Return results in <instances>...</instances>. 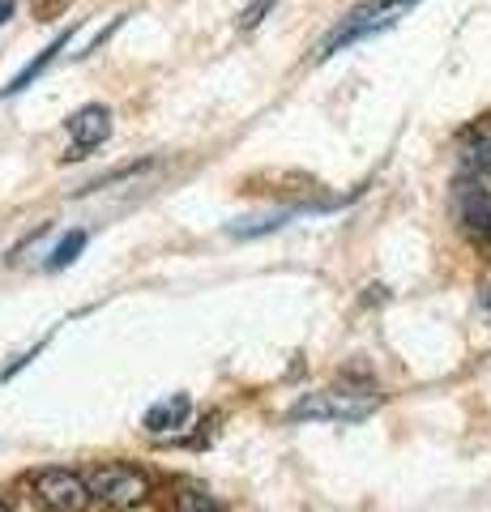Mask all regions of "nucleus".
Returning a JSON list of instances; mask_svg holds the SVG:
<instances>
[{"mask_svg":"<svg viewBox=\"0 0 491 512\" xmlns=\"http://www.w3.org/2000/svg\"><path fill=\"white\" fill-rule=\"evenodd\" d=\"M171 508L176 512H227L210 491L197 487V483H176L171 487Z\"/></svg>","mask_w":491,"mask_h":512,"instance_id":"nucleus-9","label":"nucleus"},{"mask_svg":"<svg viewBox=\"0 0 491 512\" xmlns=\"http://www.w3.org/2000/svg\"><path fill=\"white\" fill-rule=\"evenodd\" d=\"M188 419H193V397L188 393H171L167 402H158L146 410V431L150 436H167V431L184 427Z\"/></svg>","mask_w":491,"mask_h":512,"instance_id":"nucleus-7","label":"nucleus"},{"mask_svg":"<svg viewBox=\"0 0 491 512\" xmlns=\"http://www.w3.org/2000/svg\"><path fill=\"white\" fill-rule=\"evenodd\" d=\"M380 393L372 389H321V393H308L291 406V419L308 423V419H334V423H355L363 419L368 410H376Z\"/></svg>","mask_w":491,"mask_h":512,"instance_id":"nucleus-3","label":"nucleus"},{"mask_svg":"<svg viewBox=\"0 0 491 512\" xmlns=\"http://www.w3.org/2000/svg\"><path fill=\"white\" fill-rule=\"evenodd\" d=\"M274 5H278V0H252V5L240 13V30H257L269 13H274Z\"/></svg>","mask_w":491,"mask_h":512,"instance_id":"nucleus-11","label":"nucleus"},{"mask_svg":"<svg viewBox=\"0 0 491 512\" xmlns=\"http://www.w3.org/2000/svg\"><path fill=\"white\" fill-rule=\"evenodd\" d=\"M82 248H86V231H69V235L52 248V256H47V269H52V274H56V269H69L77 256H82Z\"/></svg>","mask_w":491,"mask_h":512,"instance_id":"nucleus-10","label":"nucleus"},{"mask_svg":"<svg viewBox=\"0 0 491 512\" xmlns=\"http://www.w3.org/2000/svg\"><path fill=\"white\" fill-rule=\"evenodd\" d=\"M410 5H419V0H363V5L346 18L334 35H325L321 47H316V60H325V56H334L342 52V47H351V43H363V39H372V35H385L389 26H398L402 22V13Z\"/></svg>","mask_w":491,"mask_h":512,"instance_id":"nucleus-2","label":"nucleus"},{"mask_svg":"<svg viewBox=\"0 0 491 512\" xmlns=\"http://www.w3.org/2000/svg\"><path fill=\"white\" fill-rule=\"evenodd\" d=\"M86 483L94 491V500L116 508V512H150V504H154L150 474L129 466V461H99V466H90Z\"/></svg>","mask_w":491,"mask_h":512,"instance_id":"nucleus-1","label":"nucleus"},{"mask_svg":"<svg viewBox=\"0 0 491 512\" xmlns=\"http://www.w3.org/2000/svg\"><path fill=\"white\" fill-rule=\"evenodd\" d=\"M9 13H13V0H0V26L9 22Z\"/></svg>","mask_w":491,"mask_h":512,"instance_id":"nucleus-12","label":"nucleus"},{"mask_svg":"<svg viewBox=\"0 0 491 512\" xmlns=\"http://www.w3.org/2000/svg\"><path fill=\"white\" fill-rule=\"evenodd\" d=\"M69 39H73V26H69V30H60V39H52V43H47V47H43V52H39L35 60H30V64H26V69H22L18 77H13V82H9L5 90H0V99H13V94H22L26 86H35V82H39V77H43L47 69H52V60H56V56H60V52H65V47H69Z\"/></svg>","mask_w":491,"mask_h":512,"instance_id":"nucleus-8","label":"nucleus"},{"mask_svg":"<svg viewBox=\"0 0 491 512\" xmlns=\"http://www.w3.org/2000/svg\"><path fill=\"white\" fill-rule=\"evenodd\" d=\"M453 210H457V222H462L474 239L487 235V227H491V192L487 188L462 184L457 188V197H453Z\"/></svg>","mask_w":491,"mask_h":512,"instance_id":"nucleus-6","label":"nucleus"},{"mask_svg":"<svg viewBox=\"0 0 491 512\" xmlns=\"http://www.w3.org/2000/svg\"><path fill=\"white\" fill-rule=\"evenodd\" d=\"M0 512H13V508H9V504H5V500H0Z\"/></svg>","mask_w":491,"mask_h":512,"instance_id":"nucleus-14","label":"nucleus"},{"mask_svg":"<svg viewBox=\"0 0 491 512\" xmlns=\"http://www.w3.org/2000/svg\"><path fill=\"white\" fill-rule=\"evenodd\" d=\"M30 495L47 508V512H86L94 504V491L90 483L77 470H39L35 478H30Z\"/></svg>","mask_w":491,"mask_h":512,"instance_id":"nucleus-4","label":"nucleus"},{"mask_svg":"<svg viewBox=\"0 0 491 512\" xmlns=\"http://www.w3.org/2000/svg\"><path fill=\"white\" fill-rule=\"evenodd\" d=\"M483 308L491 312V282H487V291H483Z\"/></svg>","mask_w":491,"mask_h":512,"instance_id":"nucleus-13","label":"nucleus"},{"mask_svg":"<svg viewBox=\"0 0 491 512\" xmlns=\"http://www.w3.org/2000/svg\"><path fill=\"white\" fill-rule=\"evenodd\" d=\"M112 137V111H107L103 103L99 107H82L77 116H69V154H65V163H82L86 154H94L103 146V141Z\"/></svg>","mask_w":491,"mask_h":512,"instance_id":"nucleus-5","label":"nucleus"}]
</instances>
